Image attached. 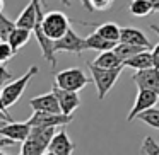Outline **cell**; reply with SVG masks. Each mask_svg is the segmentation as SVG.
Returning <instances> with one entry per match:
<instances>
[{
    "label": "cell",
    "instance_id": "obj_18",
    "mask_svg": "<svg viewBox=\"0 0 159 155\" xmlns=\"http://www.w3.org/2000/svg\"><path fill=\"white\" fill-rule=\"evenodd\" d=\"M94 65L98 67H103V68H115V67H120L123 65V62H121L120 58H118V55L115 53V50H108V51H101L99 55L94 58Z\"/></svg>",
    "mask_w": 159,
    "mask_h": 155
},
{
    "label": "cell",
    "instance_id": "obj_3",
    "mask_svg": "<svg viewBox=\"0 0 159 155\" xmlns=\"http://www.w3.org/2000/svg\"><path fill=\"white\" fill-rule=\"evenodd\" d=\"M38 72H39V67L33 65V67H29V70L24 73V75H21L19 79H12L11 82L5 84L4 89H2V101H0V106L5 107V109H9L11 106H14V104L21 99L22 94H24V90H26V87L29 85L31 79Z\"/></svg>",
    "mask_w": 159,
    "mask_h": 155
},
{
    "label": "cell",
    "instance_id": "obj_24",
    "mask_svg": "<svg viewBox=\"0 0 159 155\" xmlns=\"http://www.w3.org/2000/svg\"><path fill=\"white\" fill-rule=\"evenodd\" d=\"M17 28L16 21H11L9 17H5V14L2 12L0 14V36H2V41H7L11 32Z\"/></svg>",
    "mask_w": 159,
    "mask_h": 155
},
{
    "label": "cell",
    "instance_id": "obj_12",
    "mask_svg": "<svg viewBox=\"0 0 159 155\" xmlns=\"http://www.w3.org/2000/svg\"><path fill=\"white\" fill-rule=\"evenodd\" d=\"M132 80L139 89H149L159 92V68H156V67L137 70L132 77Z\"/></svg>",
    "mask_w": 159,
    "mask_h": 155
},
{
    "label": "cell",
    "instance_id": "obj_35",
    "mask_svg": "<svg viewBox=\"0 0 159 155\" xmlns=\"http://www.w3.org/2000/svg\"><path fill=\"white\" fill-rule=\"evenodd\" d=\"M0 101H2V89H0Z\"/></svg>",
    "mask_w": 159,
    "mask_h": 155
},
{
    "label": "cell",
    "instance_id": "obj_10",
    "mask_svg": "<svg viewBox=\"0 0 159 155\" xmlns=\"http://www.w3.org/2000/svg\"><path fill=\"white\" fill-rule=\"evenodd\" d=\"M74 150H75V143L69 138L65 128H60V130L53 135L46 153H50V155H69V153H72Z\"/></svg>",
    "mask_w": 159,
    "mask_h": 155
},
{
    "label": "cell",
    "instance_id": "obj_19",
    "mask_svg": "<svg viewBox=\"0 0 159 155\" xmlns=\"http://www.w3.org/2000/svg\"><path fill=\"white\" fill-rule=\"evenodd\" d=\"M96 29L98 34H101L103 38L110 39V41H120V36H121V28L115 22H104V24H98L93 26Z\"/></svg>",
    "mask_w": 159,
    "mask_h": 155
},
{
    "label": "cell",
    "instance_id": "obj_32",
    "mask_svg": "<svg viewBox=\"0 0 159 155\" xmlns=\"http://www.w3.org/2000/svg\"><path fill=\"white\" fill-rule=\"evenodd\" d=\"M151 29H152L154 32H157V34H159V28H157L156 24H151Z\"/></svg>",
    "mask_w": 159,
    "mask_h": 155
},
{
    "label": "cell",
    "instance_id": "obj_28",
    "mask_svg": "<svg viewBox=\"0 0 159 155\" xmlns=\"http://www.w3.org/2000/svg\"><path fill=\"white\" fill-rule=\"evenodd\" d=\"M12 80V73L5 68L4 63H0V85H5L7 82Z\"/></svg>",
    "mask_w": 159,
    "mask_h": 155
},
{
    "label": "cell",
    "instance_id": "obj_6",
    "mask_svg": "<svg viewBox=\"0 0 159 155\" xmlns=\"http://www.w3.org/2000/svg\"><path fill=\"white\" fill-rule=\"evenodd\" d=\"M55 84L62 89L69 90H82L89 84V77L82 72L80 68H65L55 75Z\"/></svg>",
    "mask_w": 159,
    "mask_h": 155
},
{
    "label": "cell",
    "instance_id": "obj_33",
    "mask_svg": "<svg viewBox=\"0 0 159 155\" xmlns=\"http://www.w3.org/2000/svg\"><path fill=\"white\" fill-rule=\"evenodd\" d=\"M2 11H4V0H0V14H2Z\"/></svg>",
    "mask_w": 159,
    "mask_h": 155
},
{
    "label": "cell",
    "instance_id": "obj_25",
    "mask_svg": "<svg viewBox=\"0 0 159 155\" xmlns=\"http://www.w3.org/2000/svg\"><path fill=\"white\" fill-rule=\"evenodd\" d=\"M140 153L144 155H159V143L152 140V136H145L140 147Z\"/></svg>",
    "mask_w": 159,
    "mask_h": 155
},
{
    "label": "cell",
    "instance_id": "obj_27",
    "mask_svg": "<svg viewBox=\"0 0 159 155\" xmlns=\"http://www.w3.org/2000/svg\"><path fill=\"white\" fill-rule=\"evenodd\" d=\"M115 0H91L94 11H108V9L113 5Z\"/></svg>",
    "mask_w": 159,
    "mask_h": 155
},
{
    "label": "cell",
    "instance_id": "obj_29",
    "mask_svg": "<svg viewBox=\"0 0 159 155\" xmlns=\"http://www.w3.org/2000/svg\"><path fill=\"white\" fill-rule=\"evenodd\" d=\"M151 55H152V63H154V67L159 68V43L154 48H151Z\"/></svg>",
    "mask_w": 159,
    "mask_h": 155
},
{
    "label": "cell",
    "instance_id": "obj_34",
    "mask_svg": "<svg viewBox=\"0 0 159 155\" xmlns=\"http://www.w3.org/2000/svg\"><path fill=\"white\" fill-rule=\"evenodd\" d=\"M5 123H9V121H2V119H0V128L4 126V124H5Z\"/></svg>",
    "mask_w": 159,
    "mask_h": 155
},
{
    "label": "cell",
    "instance_id": "obj_36",
    "mask_svg": "<svg viewBox=\"0 0 159 155\" xmlns=\"http://www.w3.org/2000/svg\"><path fill=\"white\" fill-rule=\"evenodd\" d=\"M0 155H4V152H2V150H0Z\"/></svg>",
    "mask_w": 159,
    "mask_h": 155
},
{
    "label": "cell",
    "instance_id": "obj_14",
    "mask_svg": "<svg viewBox=\"0 0 159 155\" xmlns=\"http://www.w3.org/2000/svg\"><path fill=\"white\" fill-rule=\"evenodd\" d=\"M29 106L33 111H46V113H62L58 104V97L53 92H46L41 96H36L29 101Z\"/></svg>",
    "mask_w": 159,
    "mask_h": 155
},
{
    "label": "cell",
    "instance_id": "obj_4",
    "mask_svg": "<svg viewBox=\"0 0 159 155\" xmlns=\"http://www.w3.org/2000/svg\"><path fill=\"white\" fill-rule=\"evenodd\" d=\"M41 28H43V31L46 32L48 38H52L53 41H57V39H60L70 29V21L63 12L50 11V12H46V14H43Z\"/></svg>",
    "mask_w": 159,
    "mask_h": 155
},
{
    "label": "cell",
    "instance_id": "obj_2",
    "mask_svg": "<svg viewBox=\"0 0 159 155\" xmlns=\"http://www.w3.org/2000/svg\"><path fill=\"white\" fill-rule=\"evenodd\" d=\"M125 65L115 67V68H103V67L94 65L93 62L87 63V68L91 72V77H93V82L96 85L98 90V99L103 101L104 97L108 96V92L111 90V87L116 84L118 77L121 75V70H123Z\"/></svg>",
    "mask_w": 159,
    "mask_h": 155
},
{
    "label": "cell",
    "instance_id": "obj_30",
    "mask_svg": "<svg viewBox=\"0 0 159 155\" xmlns=\"http://www.w3.org/2000/svg\"><path fill=\"white\" fill-rule=\"evenodd\" d=\"M0 119H2V121H14V119H12V116L7 113V109L2 107V106H0Z\"/></svg>",
    "mask_w": 159,
    "mask_h": 155
},
{
    "label": "cell",
    "instance_id": "obj_15",
    "mask_svg": "<svg viewBox=\"0 0 159 155\" xmlns=\"http://www.w3.org/2000/svg\"><path fill=\"white\" fill-rule=\"evenodd\" d=\"M121 43H130V45H140L151 50L152 45L149 41V38L137 28H121V36H120Z\"/></svg>",
    "mask_w": 159,
    "mask_h": 155
},
{
    "label": "cell",
    "instance_id": "obj_17",
    "mask_svg": "<svg viewBox=\"0 0 159 155\" xmlns=\"http://www.w3.org/2000/svg\"><path fill=\"white\" fill-rule=\"evenodd\" d=\"M123 65L128 67V68H134V70H142V68H151V67H154V63H152L151 51H149V50H144V51L137 53V55L132 56V58L125 60Z\"/></svg>",
    "mask_w": 159,
    "mask_h": 155
},
{
    "label": "cell",
    "instance_id": "obj_23",
    "mask_svg": "<svg viewBox=\"0 0 159 155\" xmlns=\"http://www.w3.org/2000/svg\"><path fill=\"white\" fill-rule=\"evenodd\" d=\"M137 119L142 121V123H145L147 126L159 130V109L157 107H149V109L142 111L137 116Z\"/></svg>",
    "mask_w": 159,
    "mask_h": 155
},
{
    "label": "cell",
    "instance_id": "obj_11",
    "mask_svg": "<svg viewBox=\"0 0 159 155\" xmlns=\"http://www.w3.org/2000/svg\"><path fill=\"white\" fill-rule=\"evenodd\" d=\"M53 92L57 94L58 97V104H60V109H62L63 114H70L80 106V97H79V92L77 90H69V89H62L55 84L53 85Z\"/></svg>",
    "mask_w": 159,
    "mask_h": 155
},
{
    "label": "cell",
    "instance_id": "obj_16",
    "mask_svg": "<svg viewBox=\"0 0 159 155\" xmlns=\"http://www.w3.org/2000/svg\"><path fill=\"white\" fill-rule=\"evenodd\" d=\"M86 43H87V50H94V51H108V50H113L115 46L118 45L116 41H110V39L103 38L101 34H98L96 31L91 32L89 36L86 38Z\"/></svg>",
    "mask_w": 159,
    "mask_h": 155
},
{
    "label": "cell",
    "instance_id": "obj_5",
    "mask_svg": "<svg viewBox=\"0 0 159 155\" xmlns=\"http://www.w3.org/2000/svg\"><path fill=\"white\" fill-rule=\"evenodd\" d=\"M43 2H45V0H38V21H36V24H34L33 32H34L36 41H38L39 48H41L43 58H45L52 67H55V65H57V58H55V55H57V51H55V41H53L52 38H48V36H46V32L43 31V28H41V17H43V14H45V12H43Z\"/></svg>",
    "mask_w": 159,
    "mask_h": 155
},
{
    "label": "cell",
    "instance_id": "obj_31",
    "mask_svg": "<svg viewBox=\"0 0 159 155\" xmlns=\"http://www.w3.org/2000/svg\"><path fill=\"white\" fill-rule=\"evenodd\" d=\"M80 4H82V7H84V9H87L89 12H93V11H94L93 4H91V0H80Z\"/></svg>",
    "mask_w": 159,
    "mask_h": 155
},
{
    "label": "cell",
    "instance_id": "obj_1",
    "mask_svg": "<svg viewBox=\"0 0 159 155\" xmlns=\"http://www.w3.org/2000/svg\"><path fill=\"white\" fill-rule=\"evenodd\" d=\"M57 133V128L46 126H31V133L21 143L22 155H43L48 152V145L52 141L53 135Z\"/></svg>",
    "mask_w": 159,
    "mask_h": 155
},
{
    "label": "cell",
    "instance_id": "obj_13",
    "mask_svg": "<svg viewBox=\"0 0 159 155\" xmlns=\"http://www.w3.org/2000/svg\"><path fill=\"white\" fill-rule=\"evenodd\" d=\"M31 133V124L28 121L24 123H16V121H9L0 128V136L11 138L16 143H22Z\"/></svg>",
    "mask_w": 159,
    "mask_h": 155
},
{
    "label": "cell",
    "instance_id": "obj_7",
    "mask_svg": "<svg viewBox=\"0 0 159 155\" xmlns=\"http://www.w3.org/2000/svg\"><path fill=\"white\" fill-rule=\"evenodd\" d=\"M72 121L70 114L63 113H46V111H34L31 118L28 119V123L31 126H46V128H58L65 126Z\"/></svg>",
    "mask_w": 159,
    "mask_h": 155
},
{
    "label": "cell",
    "instance_id": "obj_26",
    "mask_svg": "<svg viewBox=\"0 0 159 155\" xmlns=\"http://www.w3.org/2000/svg\"><path fill=\"white\" fill-rule=\"evenodd\" d=\"M16 53H17V51H16L14 46H12L9 41H0V63L9 62Z\"/></svg>",
    "mask_w": 159,
    "mask_h": 155
},
{
    "label": "cell",
    "instance_id": "obj_21",
    "mask_svg": "<svg viewBox=\"0 0 159 155\" xmlns=\"http://www.w3.org/2000/svg\"><path fill=\"white\" fill-rule=\"evenodd\" d=\"M154 11L151 0H130L128 2V12L135 17H145Z\"/></svg>",
    "mask_w": 159,
    "mask_h": 155
},
{
    "label": "cell",
    "instance_id": "obj_37",
    "mask_svg": "<svg viewBox=\"0 0 159 155\" xmlns=\"http://www.w3.org/2000/svg\"><path fill=\"white\" fill-rule=\"evenodd\" d=\"M0 41H2V36H0Z\"/></svg>",
    "mask_w": 159,
    "mask_h": 155
},
{
    "label": "cell",
    "instance_id": "obj_22",
    "mask_svg": "<svg viewBox=\"0 0 159 155\" xmlns=\"http://www.w3.org/2000/svg\"><path fill=\"white\" fill-rule=\"evenodd\" d=\"M31 39V29H26V28H16L14 31L11 32V36H9L7 41L11 43L12 46H14L16 51H19V50L22 48V46L26 45V43Z\"/></svg>",
    "mask_w": 159,
    "mask_h": 155
},
{
    "label": "cell",
    "instance_id": "obj_20",
    "mask_svg": "<svg viewBox=\"0 0 159 155\" xmlns=\"http://www.w3.org/2000/svg\"><path fill=\"white\" fill-rule=\"evenodd\" d=\"M115 53L118 55V58L121 60V62H125V60L132 58V56H135L137 53L144 51V50H149L145 48V46H140V45H130V43H121L118 41V45L115 46Z\"/></svg>",
    "mask_w": 159,
    "mask_h": 155
},
{
    "label": "cell",
    "instance_id": "obj_8",
    "mask_svg": "<svg viewBox=\"0 0 159 155\" xmlns=\"http://www.w3.org/2000/svg\"><path fill=\"white\" fill-rule=\"evenodd\" d=\"M87 50V43L86 38H80L74 29H69L65 34L60 39L55 41V51H67V53H74V55H82V51Z\"/></svg>",
    "mask_w": 159,
    "mask_h": 155
},
{
    "label": "cell",
    "instance_id": "obj_9",
    "mask_svg": "<svg viewBox=\"0 0 159 155\" xmlns=\"http://www.w3.org/2000/svg\"><path fill=\"white\" fill-rule=\"evenodd\" d=\"M157 101H159V92L149 90V89H139L137 96H135V102H134V106H132L130 113L127 116V121L137 119V116L142 111L149 109V107H154Z\"/></svg>",
    "mask_w": 159,
    "mask_h": 155
}]
</instances>
